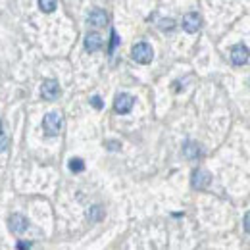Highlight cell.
I'll list each match as a JSON object with an SVG mask.
<instances>
[{"instance_id": "cell-1", "label": "cell", "mask_w": 250, "mask_h": 250, "mask_svg": "<svg viewBox=\"0 0 250 250\" xmlns=\"http://www.w3.org/2000/svg\"><path fill=\"white\" fill-rule=\"evenodd\" d=\"M62 125H63L62 114H58V112H48V114L42 118V129H44V135H46V137H56V135H60Z\"/></svg>"}, {"instance_id": "cell-2", "label": "cell", "mask_w": 250, "mask_h": 250, "mask_svg": "<svg viewBox=\"0 0 250 250\" xmlns=\"http://www.w3.org/2000/svg\"><path fill=\"white\" fill-rule=\"evenodd\" d=\"M131 56H133V60L137 63L146 65V63L152 62L154 50H152V46H150L148 42H137V44L133 46V50H131Z\"/></svg>"}, {"instance_id": "cell-3", "label": "cell", "mask_w": 250, "mask_h": 250, "mask_svg": "<svg viewBox=\"0 0 250 250\" xmlns=\"http://www.w3.org/2000/svg\"><path fill=\"white\" fill-rule=\"evenodd\" d=\"M210 181H212V175L206 169H202V167H196L192 171V175H190V185H192V188H196V190H204V188L210 185Z\"/></svg>"}, {"instance_id": "cell-4", "label": "cell", "mask_w": 250, "mask_h": 250, "mask_svg": "<svg viewBox=\"0 0 250 250\" xmlns=\"http://www.w3.org/2000/svg\"><path fill=\"white\" fill-rule=\"evenodd\" d=\"M41 96L44 100H48V102L56 100L60 96V85H58V81L56 79H44L42 81V87H41Z\"/></svg>"}, {"instance_id": "cell-5", "label": "cell", "mask_w": 250, "mask_h": 250, "mask_svg": "<svg viewBox=\"0 0 250 250\" xmlns=\"http://www.w3.org/2000/svg\"><path fill=\"white\" fill-rule=\"evenodd\" d=\"M133 104H135V98H133L131 94L122 93V94H118L116 100H114V110H116L118 114H129V112L133 110Z\"/></svg>"}, {"instance_id": "cell-6", "label": "cell", "mask_w": 250, "mask_h": 250, "mask_svg": "<svg viewBox=\"0 0 250 250\" xmlns=\"http://www.w3.org/2000/svg\"><path fill=\"white\" fill-rule=\"evenodd\" d=\"M27 225H29V221L21 214H12L10 219H8V227H10V231L14 235H21L23 231H27Z\"/></svg>"}, {"instance_id": "cell-7", "label": "cell", "mask_w": 250, "mask_h": 250, "mask_svg": "<svg viewBox=\"0 0 250 250\" xmlns=\"http://www.w3.org/2000/svg\"><path fill=\"white\" fill-rule=\"evenodd\" d=\"M249 56H250V50L245 46V44H235L231 48V62L235 65H245L249 62Z\"/></svg>"}, {"instance_id": "cell-8", "label": "cell", "mask_w": 250, "mask_h": 250, "mask_svg": "<svg viewBox=\"0 0 250 250\" xmlns=\"http://www.w3.org/2000/svg\"><path fill=\"white\" fill-rule=\"evenodd\" d=\"M202 27V18L196 12H190L183 18V29L187 33H196Z\"/></svg>"}, {"instance_id": "cell-9", "label": "cell", "mask_w": 250, "mask_h": 250, "mask_svg": "<svg viewBox=\"0 0 250 250\" xmlns=\"http://www.w3.org/2000/svg\"><path fill=\"white\" fill-rule=\"evenodd\" d=\"M102 48V37L98 33H87L85 35V50L87 52H98Z\"/></svg>"}, {"instance_id": "cell-10", "label": "cell", "mask_w": 250, "mask_h": 250, "mask_svg": "<svg viewBox=\"0 0 250 250\" xmlns=\"http://www.w3.org/2000/svg\"><path fill=\"white\" fill-rule=\"evenodd\" d=\"M87 21H89V25H93V27H104V25H108V14H106L104 10H93V12L89 14Z\"/></svg>"}, {"instance_id": "cell-11", "label": "cell", "mask_w": 250, "mask_h": 250, "mask_svg": "<svg viewBox=\"0 0 250 250\" xmlns=\"http://www.w3.org/2000/svg\"><path fill=\"white\" fill-rule=\"evenodd\" d=\"M183 154H185L187 160H196V158L200 156V146H198V143L187 141V143L183 145Z\"/></svg>"}, {"instance_id": "cell-12", "label": "cell", "mask_w": 250, "mask_h": 250, "mask_svg": "<svg viewBox=\"0 0 250 250\" xmlns=\"http://www.w3.org/2000/svg\"><path fill=\"white\" fill-rule=\"evenodd\" d=\"M56 2L58 0H39V8H41V12L50 14V12L56 10Z\"/></svg>"}, {"instance_id": "cell-13", "label": "cell", "mask_w": 250, "mask_h": 250, "mask_svg": "<svg viewBox=\"0 0 250 250\" xmlns=\"http://www.w3.org/2000/svg\"><path fill=\"white\" fill-rule=\"evenodd\" d=\"M69 169H71L73 173H81V171L85 169V162H83L81 158H71V160H69Z\"/></svg>"}, {"instance_id": "cell-14", "label": "cell", "mask_w": 250, "mask_h": 250, "mask_svg": "<svg viewBox=\"0 0 250 250\" xmlns=\"http://www.w3.org/2000/svg\"><path fill=\"white\" fill-rule=\"evenodd\" d=\"M102 218H104V212H102L100 206H93V208L89 210V219H91V221H100Z\"/></svg>"}, {"instance_id": "cell-15", "label": "cell", "mask_w": 250, "mask_h": 250, "mask_svg": "<svg viewBox=\"0 0 250 250\" xmlns=\"http://www.w3.org/2000/svg\"><path fill=\"white\" fill-rule=\"evenodd\" d=\"M162 31H171L175 27V21L173 20H160V25H158Z\"/></svg>"}, {"instance_id": "cell-16", "label": "cell", "mask_w": 250, "mask_h": 250, "mask_svg": "<svg viewBox=\"0 0 250 250\" xmlns=\"http://www.w3.org/2000/svg\"><path fill=\"white\" fill-rule=\"evenodd\" d=\"M120 44V37H118V33L112 29V41H110V48H108V52L110 54H114V48Z\"/></svg>"}, {"instance_id": "cell-17", "label": "cell", "mask_w": 250, "mask_h": 250, "mask_svg": "<svg viewBox=\"0 0 250 250\" xmlns=\"http://www.w3.org/2000/svg\"><path fill=\"white\" fill-rule=\"evenodd\" d=\"M8 143H10V141H8V135L0 131V152H4V150L8 148Z\"/></svg>"}, {"instance_id": "cell-18", "label": "cell", "mask_w": 250, "mask_h": 250, "mask_svg": "<svg viewBox=\"0 0 250 250\" xmlns=\"http://www.w3.org/2000/svg\"><path fill=\"white\" fill-rule=\"evenodd\" d=\"M91 104H93V108H96V110H102V106H104L100 96H93V98H91Z\"/></svg>"}, {"instance_id": "cell-19", "label": "cell", "mask_w": 250, "mask_h": 250, "mask_svg": "<svg viewBox=\"0 0 250 250\" xmlns=\"http://www.w3.org/2000/svg\"><path fill=\"white\" fill-rule=\"evenodd\" d=\"M106 146H108V150H120V141H108L106 143Z\"/></svg>"}, {"instance_id": "cell-20", "label": "cell", "mask_w": 250, "mask_h": 250, "mask_svg": "<svg viewBox=\"0 0 250 250\" xmlns=\"http://www.w3.org/2000/svg\"><path fill=\"white\" fill-rule=\"evenodd\" d=\"M245 231L250 233V212H247V216H245Z\"/></svg>"}, {"instance_id": "cell-21", "label": "cell", "mask_w": 250, "mask_h": 250, "mask_svg": "<svg viewBox=\"0 0 250 250\" xmlns=\"http://www.w3.org/2000/svg\"><path fill=\"white\" fill-rule=\"evenodd\" d=\"M18 250H23V249H31V243H18Z\"/></svg>"}, {"instance_id": "cell-22", "label": "cell", "mask_w": 250, "mask_h": 250, "mask_svg": "<svg viewBox=\"0 0 250 250\" xmlns=\"http://www.w3.org/2000/svg\"><path fill=\"white\" fill-rule=\"evenodd\" d=\"M0 131H2V122H0Z\"/></svg>"}]
</instances>
